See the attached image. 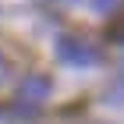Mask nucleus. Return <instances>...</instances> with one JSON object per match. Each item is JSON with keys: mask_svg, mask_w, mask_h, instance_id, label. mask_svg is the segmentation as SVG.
Returning <instances> with one entry per match:
<instances>
[{"mask_svg": "<svg viewBox=\"0 0 124 124\" xmlns=\"http://www.w3.org/2000/svg\"><path fill=\"white\" fill-rule=\"evenodd\" d=\"M57 57L64 64L85 67V64H96L99 60V46L89 43V39H82V36H60L57 39Z\"/></svg>", "mask_w": 124, "mask_h": 124, "instance_id": "nucleus-1", "label": "nucleus"}, {"mask_svg": "<svg viewBox=\"0 0 124 124\" xmlns=\"http://www.w3.org/2000/svg\"><path fill=\"white\" fill-rule=\"evenodd\" d=\"M50 99V78L46 75H29L18 85V110H39V106Z\"/></svg>", "mask_w": 124, "mask_h": 124, "instance_id": "nucleus-2", "label": "nucleus"}, {"mask_svg": "<svg viewBox=\"0 0 124 124\" xmlns=\"http://www.w3.org/2000/svg\"><path fill=\"white\" fill-rule=\"evenodd\" d=\"M110 39H114V43H124V14L114 18V25H110Z\"/></svg>", "mask_w": 124, "mask_h": 124, "instance_id": "nucleus-3", "label": "nucleus"}, {"mask_svg": "<svg viewBox=\"0 0 124 124\" xmlns=\"http://www.w3.org/2000/svg\"><path fill=\"white\" fill-rule=\"evenodd\" d=\"M110 4H117V0H96V7H99V11H106Z\"/></svg>", "mask_w": 124, "mask_h": 124, "instance_id": "nucleus-4", "label": "nucleus"}, {"mask_svg": "<svg viewBox=\"0 0 124 124\" xmlns=\"http://www.w3.org/2000/svg\"><path fill=\"white\" fill-rule=\"evenodd\" d=\"M0 75H4V64H0Z\"/></svg>", "mask_w": 124, "mask_h": 124, "instance_id": "nucleus-5", "label": "nucleus"}]
</instances>
